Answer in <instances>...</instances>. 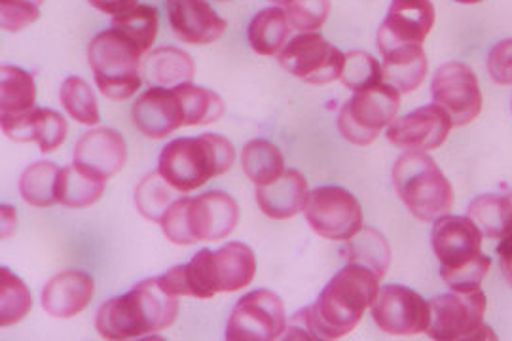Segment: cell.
Listing matches in <instances>:
<instances>
[{
    "mask_svg": "<svg viewBox=\"0 0 512 341\" xmlns=\"http://www.w3.org/2000/svg\"><path fill=\"white\" fill-rule=\"evenodd\" d=\"M308 199V182L296 169H285V173L274 182L256 186V203L260 211L274 220H285L302 213Z\"/></svg>",
    "mask_w": 512,
    "mask_h": 341,
    "instance_id": "obj_22",
    "label": "cell"
},
{
    "mask_svg": "<svg viewBox=\"0 0 512 341\" xmlns=\"http://www.w3.org/2000/svg\"><path fill=\"white\" fill-rule=\"evenodd\" d=\"M128 160V144L112 127H97L84 133L74 146L76 167L101 179H110L122 171Z\"/></svg>",
    "mask_w": 512,
    "mask_h": 341,
    "instance_id": "obj_17",
    "label": "cell"
},
{
    "mask_svg": "<svg viewBox=\"0 0 512 341\" xmlns=\"http://www.w3.org/2000/svg\"><path fill=\"white\" fill-rule=\"evenodd\" d=\"M241 167L251 182L262 186L274 182L285 173V160L274 143L255 139L243 146Z\"/></svg>",
    "mask_w": 512,
    "mask_h": 341,
    "instance_id": "obj_31",
    "label": "cell"
},
{
    "mask_svg": "<svg viewBox=\"0 0 512 341\" xmlns=\"http://www.w3.org/2000/svg\"><path fill=\"white\" fill-rule=\"evenodd\" d=\"M2 131L8 139L16 143L35 141L42 154H50L67 139L65 118L50 108H33L27 114L16 118H0Z\"/></svg>",
    "mask_w": 512,
    "mask_h": 341,
    "instance_id": "obj_20",
    "label": "cell"
},
{
    "mask_svg": "<svg viewBox=\"0 0 512 341\" xmlns=\"http://www.w3.org/2000/svg\"><path fill=\"white\" fill-rule=\"evenodd\" d=\"M238 222L236 199L211 190L198 198L177 199L160 220V226L169 243L188 247L220 241L236 230Z\"/></svg>",
    "mask_w": 512,
    "mask_h": 341,
    "instance_id": "obj_5",
    "label": "cell"
},
{
    "mask_svg": "<svg viewBox=\"0 0 512 341\" xmlns=\"http://www.w3.org/2000/svg\"><path fill=\"white\" fill-rule=\"evenodd\" d=\"M287 317L281 298L266 288L247 292L232 309L224 338L228 341H274L285 334Z\"/></svg>",
    "mask_w": 512,
    "mask_h": 341,
    "instance_id": "obj_10",
    "label": "cell"
},
{
    "mask_svg": "<svg viewBox=\"0 0 512 341\" xmlns=\"http://www.w3.org/2000/svg\"><path fill=\"white\" fill-rule=\"evenodd\" d=\"M270 2H275V4H285V6H287L291 0H270Z\"/></svg>",
    "mask_w": 512,
    "mask_h": 341,
    "instance_id": "obj_47",
    "label": "cell"
},
{
    "mask_svg": "<svg viewBox=\"0 0 512 341\" xmlns=\"http://www.w3.org/2000/svg\"><path fill=\"white\" fill-rule=\"evenodd\" d=\"M384 57V82L401 93L418 90L427 76V57L421 44L378 42Z\"/></svg>",
    "mask_w": 512,
    "mask_h": 341,
    "instance_id": "obj_23",
    "label": "cell"
},
{
    "mask_svg": "<svg viewBox=\"0 0 512 341\" xmlns=\"http://www.w3.org/2000/svg\"><path fill=\"white\" fill-rule=\"evenodd\" d=\"M467 216L486 237L501 241L512 234V192L507 196H478L469 203Z\"/></svg>",
    "mask_w": 512,
    "mask_h": 341,
    "instance_id": "obj_29",
    "label": "cell"
},
{
    "mask_svg": "<svg viewBox=\"0 0 512 341\" xmlns=\"http://www.w3.org/2000/svg\"><path fill=\"white\" fill-rule=\"evenodd\" d=\"M306 220L315 234L346 243L363 230V209L346 188L319 186L310 192Z\"/></svg>",
    "mask_w": 512,
    "mask_h": 341,
    "instance_id": "obj_12",
    "label": "cell"
},
{
    "mask_svg": "<svg viewBox=\"0 0 512 341\" xmlns=\"http://www.w3.org/2000/svg\"><path fill=\"white\" fill-rule=\"evenodd\" d=\"M112 29L126 36L139 54H147L158 35V10L148 4H135L112 16Z\"/></svg>",
    "mask_w": 512,
    "mask_h": 341,
    "instance_id": "obj_33",
    "label": "cell"
},
{
    "mask_svg": "<svg viewBox=\"0 0 512 341\" xmlns=\"http://www.w3.org/2000/svg\"><path fill=\"white\" fill-rule=\"evenodd\" d=\"M183 97L186 110V127L215 124L224 114V101L215 91L205 90L194 84L177 88Z\"/></svg>",
    "mask_w": 512,
    "mask_h": 341,
    "instance_id": "obj_38",
    "label": "cell"
},
{
    "mask_svg": "<svg viewBox=\"0 0 512 341\" xmlns=\"http://www.w3.org/2000/svg\"><path fill=\"white\" fill-rule=\"evenodd\" d=\"M289 19L283 8L272 6L264 8L251 19L249 29H247V38L251 48L258 55L279 54L289 38Z\"/></svg>",
    "mask_w": 512,
    "mask_h": 341,
    "instance_id": "obj_28",
    "label": "cell"
},
{
    "mask_svg": "<svg viewBox=\"0 0 512 341\" xmlns=\"http://www.w3.org/2000/svg\"><path fill=\"white\" fill-rule=\"evenodd\" d=\"M105 182L107 180L95 177L92 173L76 167L73 163V165L61 169L57 199L61 205H65L69 209L90 207L103 196Z\"/></svg>",
    "mask_w": 512,
    "mask_h": 341,
    "instance_id": "obj_32",
    "label": "cell"
},
{
    "mask_svg": "<svg viewBox=\"0 0 512 341\" xmlns=\"http://www.w3.org/2000/svg\"><path fill=\"white\" fill-rule=\"evenodd\" d=\"M236 160L234 144L217 133L181 137L165 144L158 158V173L179 192H192L230 171Z\"/></svg>",
    "mask_w": 512,
    "mask_h": 341,
    "instance_id": "obj_4",
    "label": "cell"
},
{
    "mask_svg": "<svg viewBox=\"0 0 512 341\" xmlns=\"http://www.w3.org/2000/svg\"><path fill=\"white\" fill-rule=\"evenodd\" d=\"M277 61L298 80L311 86H325L342 76L346 55L319 33H302L283 46Z\"/></svg>",
    "mask_w": 512,
    "mask_h": 341,
    "instance_id": "obj_11",
    "label": "cell"
},
{
    "mask_svg": "<svg viewBox=\"0 0 512 341\" xmlns=\"http://www.w3.org/2000/svg\"><path fill=\"white\" fill-rule=\"evenodd\" d=\"M285 14L294 31L315 33L329 18L330 0H291Z\"/></svg>",
    "mask_w": 512,
    "mask_h": 341,
    "instance_id": "obj_40",
    "label": "cell"
},
{
    "mask_svg": "<svg viewBox=\"0 0 512 341\" xmlns=\"http://www.w3.org/2000/svg\"><path fill=\"white\" fill-rule=\"evenodd\" d=\"M486 304L482 288L440 294L429 302L431 321L425 332L437 341L495 340L492 328L484 324Z\"/></svg>",
    "mask_w": 512,
    "mask_h": 341,
    "instance_id": "obj_8",
    "label": "cell"
},
{
    "mask_svg": "<svg viewBox=\"0 0 512 341\" xmlns=\"http://www.w3.org/2000/svg\"><path fill=\"white\" fill-rule=\"evenodd\" d=\"M220 2H228V0H220Z\"/></svg>",
    "mask_w": 512,
    "mask_h": 341,
    "instance_id": "obj_48",
    "label": "cell"
},
{
    "mask_svg": "<svg viewBox=\"0 0 512 341\" xmlns=\"http://www.w3.org/2000/svg\"><path fill=\"white\" fill-rule=\"evenodd\" d=\"M93 298V279L84 271H61L40 292L42 309L54 319H71Z\"/></svg>",
    "mask_w": 512,
    "mask_h": 341,
    "instance_id": "obj_21",
    "label": "cell"
},
{
    "mask_svg": "<svg viewBox=\"0 0 512 341\" xmlns=\"http://www.w3.org/2000/svg\"><path fill=\"white\" fill-rule=\"evenodd\" d=\"M346 243L349 264H359L372 271L378 279H384L391 264V249L384 235L374 228H363Z\"/></svg>",
    "mask_w": 512,
    "mask_h": 341,
    "instance_id": "obj_34",
    "label": "cell"
},
{
    "mask_svg": "<svg viewBox=\"0 0 512 341\" xmlns=\"http://www.w3.org/2000/svg\"><path fill=\"white\" fill-rule=\"evenodd\" d=\"M183 192L173 188L167 180L158 173L147 175L135 188V205L137 211L150 222H160L164 218L167 209L177 201Z\"/></svg>",
    "mask_w": 512,
    "mask_h": 341,
    "instance_id": "obj_35",
    "label": "cell"
},
{
    "mask_svg": "<svg viewBox=\"0 0 512 341\" xmlns=\"http://www.w3.org/2000/svg\"><path fill=\"white\" fill-rule=\"evenodd\" d=\"M33 294L18 275L8 268L0 270V324L12 326L29 315Z\"/></svg>",
    "mask_w": 512,
    "mask_h": 341,
    "instance_id": "obj_37",
    "label": "cell"
},
{
    "mask_svg": "<svg viewBox=\"0 0 512 341\" xmlns=\"http://www.w3.org/2000/svg\"><path fill=\"white\" fill-rule=\"evenodd\" d=\"M179 296L160 287L158 277L145 279L126 294L110 298L99 307L95 328L105 340H131L156 334L175 323Z\"/></svg>",
    "mask_w": 512,
    "mask_h": 341,
    "instance_id": "obj_2",
    "label": "cell"
},
{
    "mask_svg": "<svg viewBox=\"0 0 512 341\" xmlns=\"http://www.w3.org/2000/svg\"><path fill=\"white\" fill-rule=\"evenodd\" d=\"M211 273L217 292H238L247 288L256 275L255 251L245 243H226L211 251Z\"/></svg>",
    "mask_w": 512,
    "mask_h": 341,
    "instance_id": "obj_24",
    "label": "cell"
},
{
    "mask_svg": "<svg viewBox=\"0 0 512 341\" xmlns=\"http://www.w3.org/2000/svg\"><path fill=\"white\" fill-rule=\"evenodd\" d=\"M378 277L359 264L338 271L310 307L294 313L287 340H340L361 323L378 294Z\"/></svg>",
    "mask_w": 512,
    "mask_h": 341,
    "instance_id": "obj_1",
    "label": "cell"
},
{
    "mask_svg": "<svg viewBox=\"0 0 512 341\" xmlns=\"http://www.w3.org/2000/svg\"><path fill=\"white\" fill-rule=\"evenodd\" d=\"M37 103V84L21 67L4 65L0 72V116L16 118L27 114Z\"/></svg>",
    "mask_w": 512,
    "mask_h": 341,
    "instance_id": "obj_27",
    "label": "cell"
},
{
    "mask_svg": "<svg viewBox=\"0 0 512 341\" xmlns=\"http://www.w3.org/2000/svg\"><path fill=\"white\" fill-rule=\"evenodd\" d=\"M88 61L95 84L105 97L124 101L141 88V54L120 31L110 27L93 36Z\"/></svg>",
    "mask_w": 512,
    "mask_h": 341,
    "instance_id": "obj_7",
    "label": "cell"
},
{
    "mask_svg": "<svg viewBox=\"0 0 512 341\" xmlns=\"http://www.w3.org/2000/svg\"><path fill=\"white\" fill-rule=\"evenodd\" d=\"M165 8L173 35L184 44H211L228 27L207 0H165Z\"/></svg>",
    "mask_w": 512,
    "mask_h": 341,
    "instance_id": "obj_18",
    "label": "cell"
},
{
    "mask_svg": "<svg viewBox=\"0 0 512 341\" xmlns=\"http://www.w3.org/2000/svg\"><path fill=\"white\" fill-rule=\"evenodd\" d=\"M488 71L499 86H512V38L497 42L488 54Z\"/></svg>",
    "mask_w": 512,
    "mask_h": 341,
    "instance_id": "obj_42",
    "label": "cell"
},
{
    "mask_svg": "<svg viewBox=\"0 0 512 341\" xmlns=\"http://www.w3.org/2000/svg\"><path fill=\"white\" fill-rule=\"evenodd\" d=\"M431 247L439 260L440 277L450 290L467 292L480 288L492 260L482 252V232L469 216L437 218Z\"/></svg>",
    "mask_w": 512,
    "mask_h": 341,
    "instance_id": "obj_3",
    "label": "cell"
},
{
    "mask_svg": "<svg viewBox=\"0 0 512 341\" xmlns=\"http://www.w3.org/2000/svg\"><path fill=\"white\" fill-rule=\"evenodd\" d=\"M393 186L406 209L421 222H435L454 205V188L425 152H406L393 167Z\"/></svg>",
    "mask_w": 512,
    "mask_h": 341,
    "instance_id": "obj_6",
    "label": "cell"
},
{
    "mask_svg": "<svg viewBox=\"0 0 512 341\" xmlns=\"http://www.w3.org/2000/svg\"><path fill=\"white\" fill-rule=\"evenodd\" d=\"M372 321L389 336H416L427 330L431 307L416 290L403 285H385L378 290L372 306Z\"/></svg>",
    "mask_w": 512,
    "mask_h": 341,
    "instance_id": "obj_13",
    "label": "cell"
},
{
    "mask_svg": "<svg viewBox=\"0 0 512 341\" xmlns=\"http://www.w3.org/2000/svg\"><path fill=\"white\" fill-rule=\"evenodd\" d=\"M2 211H4V218H8L10 213H12V209L10 207H2ZM12 222H16V215L12 216ZM2 228H4V237H8V224H6V220H4V224H2Z\"/></svg>",
    "mask_w": 512,
    "mask_h": 341,
    "instance_id": "obj_45",
    "label": "cell"
},
{
    "mask_svg": "<svg viewBox=\"0 0 512 341\" xmlns=\"http://www.w3.org/2000/svg\"><path fill=\"white\" fill-rule=\"evenodd\" d=\"M433 101L444 108L454 126L475 122L482 110V93L475 71L459 61L440 65L431 80Z\"/></svg>",
    "mask_w": 512,
    "mask_h": 341,
    "instance_id": "obj_14",
    "label": "cell"
},
{
    "mask_svg": "<svg viewBox=\"0 0 512 341\" xmlns=\"http://www.w3.org/2000/svg\"><path fill=\"white\" fill-rule=\"evenodd\" d=\"M342 84L348 90L357 93V91L368 90L372 86H378L384 82V69L376 61V57L368 52L353 50L346 54L344 61V71L340 76Z\"/></svg>",
    "mask_w": 512,
    "mask_h": 341,
    "instance_id": "obj_39",
    "label": "cell"
},
{
    "mask_svg": "<svg viewBox=\"0 0 512 341\" xmlns=\"http://www.w3.org/2000/svg\"><path fill=\"white\" fill-rule=\"evenodd\" d=\"M141 74L147 80L148 88H179L194 80L196 63L184 50L162 46L143 59Z\"/></svg>",
    "mask_w": 512,
    "mask_h": 341,
    "instance_id": "obj_25",
    "label": "cell"
},
{
    "mask_svg": "<svg viewBox=\"0 0 512 341\" xmlns=\"http://www.w3.org/2000/svg\"><path fill=\"white\" fill-rule=\"evenodd\" d=\"M401 108V91L389 84H378L357 91L344 103L338 114V129L351 144L374 143L385 126H389Z\"/></svg>",
    "mask_w": 512,
    "mask_h": 341,
    "instance_id": "obj_9",
    "label": "cell"
},
{
    "mask_svg": "<svg viewBox=\"0 0 512 341\" xmlns=\"http://www.w3.org/2000/svg\"><path fill=\"white\" fill-rule=\"evenodd\" d=\"M495 252L499 254V266H501V271H503L507 283L512 287V234L503 237V239L499 241Z\"/></svg>",
    "mask_w": 512,
    "mask_h": 341,
    "instance_id": "obj_43",
    "label": "cell"
},
{
    "mask_svg": "<svg viewBox=\"0 0 512 341\" xmlns=\"http://www.w3.org/2000/svg\"><path fill=\"white\" fill-rule=\"evenodd\" d=\"M135 127L150 139H164L186 127L183 97L177 88H148L131 108Z\"/></svg>",
    "mask_w": 512,
    "mask_h": 341,
    "instance_id": "obj_16",
    "label": "cell"
},
{
    "mask_svg": "<svg viewBox=\"0 0 512 341\" xmlns=\"http://www.w3.org/2000/svg\"><path fill=\"white\" fill-rule=\"evenodd\" d=\"M160 287L173 296L213 298L217 294L211 273V251L202 249L188 264H179L158 277Z\"/></svg>",
    "mask_w": 512,
    "mask_h": 341,
    "instance_id": "obj_26",
    "label": "cell"
},
{
    "mask_svg": "<svg viewBox=\"0 0 512 341\" xmlns=\"http://www.w3.org/2000/svg\"><path fill=\"white\" fill-rule=\"evenodd\" d=\"M93 8H97L99 12H105L110 16H116L124 10H128L131 6L137 4V0H88Z\"/></svg>",
    "mask_w": 512,
    "mask_h": 341,
    "instance_id": "obj_44",
    "label": "cell"
},
{
    "mask_svg": "<svg viewBox=\"0 0 512 341\" xmlns=\"http://www.w3.org/2000/svg\"><path fill=\"white\" fill-rule=\"evenodd\" d=\"M452 120L437 103L416 108L387 126V141L404 152H429L444 144L452 129Z\"/></svg>",
    "mask_w": 512,
    "mask_h": 341,
    "instance_id": "obj_15",
    "label": "cell"
},
{
    "mask_svg": "<svg viewBox=\"0 0 512 341\" xmlns=\"http://www.w3.org/2000/svg\"><path fill=\"white\" fill-rule=\"evenodd\" d=\"M433 25L435 6L431 0H393L376 40L423 44Z\"/></svg>",
    "mask_w": 512,
    "mask_h": 341,
    "instance_id": "obj_19",
    "label": "cell"
},
{
    "mask_svg": "<svg viewBox=\"0 0 512 341\" xmlns=\"http://www.w3.org/2000/svg\"><path fill=\"white\" fill-rule=\"evenodd\" d=\"M44 0H0V23L8 33H18L40 18Z\"/></svg>",
    "mask_w": 512,
    "mask_h": 341,
    "instance_id": "obj_41",
    "label": "cell"
},
{
    "mask_svg": "<svg viewBox=\"0 0 512 341\" xmlns=\"http://www.w3.org/2000/svg\"><path fill=\"white\" fill-rule=\"evenodd\" d=\"M59 103L74 122L82 126H95L101 122L97 97L88 82L78 76H69L63 80L59 90Z\"/></svg>",
    "mask_w": 512,
    "mask_h": 341,
    "instance_id": "obj_36",
    "label": "cell"
},
{
    "mask_svg": "<svg viewBox=\"0 0 512 341\" xmlns=\"http://www.w3.org/2000/svg\"><path fill=\"white\" fill-rule=\"evenodd\" d=\"M61 169L54 162H37L29 165L19 179V194L33 207H52L59 203Z\"/></svg>",
    "mask_w": 512,
    "mask_h": 341,
    "instance_id": "obj_30",
    "label": "cell"
},
{
    "mask_svg": "<svg viewBox=\"0 0 512 341\" xmlns=\"http://www.w3.org/2000/svg\"><path fill=\"white\" fill-rule=\"evenodd\" d=\"M454 2H459V4H478L482 0H454Z\"/></svg>",
    "mask_w": 512,
    "mask_h": 341,
    "instance_id": "obj_46",
    "label": "cell"
}]
</instances>
